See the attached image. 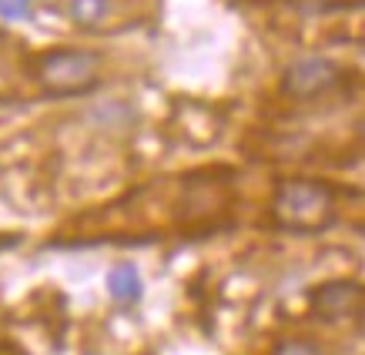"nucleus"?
Here are the masks:
<instances>
[{"label": "nucleus", "mask_w": 365, "mask_h": 355, "mask_svg": "<svg viewBox=\"0 0 365 355\" xmlns=\"http://www.w3.org/2000/svg\"><path fill=\"white\" fill-rule=\"evenodd\" d=\"M27 11H31V0H0V17L17 21V17H27Z\"/></svg>", "instance_id": "obj_9"}, {"label": "nucleus", "mask_w": 365, "mask_h": 355, "mask_svg": "<svg viewBox=\"0 0 365 355\" xmlns=\"http://www.w3.org/2000/svg\"><path fill=\"white\" fill-rule=\"evenodd\" d=\"M0 355H24L17 345H11V342H0Z\"/></svg>", "instance_id": "obj_10"}, {"label": "nucleus", "mask_w": 365, "mask_h": 355, "mask_svg": "<svg viewBox=\"0 0 365 355\" xmlns=\"http://www.w3.org/2000/svg\"><path fill=\"white\" fill-rule=\"evenodd\" d=\"M345 67L335 64L332 57H302L285 67L282 74V94L292 101H319L345 84Z\"/></svg>", "instance_id": "obj_3"}, {"label": "nucleus", "mask_w": 365, "mask_h": 355, "mask_svg": "<svg viewBox=\"0 0 365 355\" xmlns=\"http://www.w3.org/2000/svg\"><path fill=\"white\" fill-rule=\"evenodd\" d=\"M295 14H305V17H325V14H345L355 11L362 0H285Z\"/></svg>", "instance_id": "obj_7"}, {"label": "nucleus", "mask_w": 365, "mask_h": 355, "mask_svg": "<svg viewBox=\"0 0 365 355\" xmlns=\"http://www.w3.org/2000/svg\"><path fill=\"white\" fill-rule=\"evenodd\" d=\"M309 302L319 322H359L365 312V289L352 278H335L319 285Z\"/></svg>", "instance_id": "obj_4"}, {"label": "nucleus", "mask_w": 365, "mask_h": 355, "mask_svg": "<svg viewBox=\"0 0 365 355\" xmlns=\"http://www.w3.org/2000/svg\"><path fill=\"white\" fill-rule=\"evenodd\" d=\"M108 292H111V299H118V302H138L141 299V275H138V268H134L131 262L114 265L111 275H108Z\"/></svg>", "instance_id": "obj_6"}, {"label": "nucleus", "mask_w": 365, "mask_h": 355, "mask_svg": "<svg viewBox=\"0 0 365 355\" xmlns=\"http://www.w3.org/2000/svg\"><path fill=\"white\" fill-rule=\"evenodd\" d=\"M272 355H325L315 342H305V339H285V342L275 345Z\"/></svg>", "instance_id": "obj_8"}, {"label": "nucleus", "mask_w": 365, "mask_h": 355, "mask_svg": "<svg viewBox=\"0 0 365 355\" xmlns=\"http://www.w3.org/2000/svg\"><path fill=\"white\" fill-rule=\"evenodd\" d=\"M34 84L51 98H81L101 84V57L88 47H51L27 61Z\"/></svg>", "instance_id": "obj_2"}, {"label": "nucleus", "mask_w": 365, "mask_h": 355, "mask_svg": "<svg viewBox=\"0 0 365 355\" xmlns=\"http://www.w3.org/2000/svg\"><path fill=\"white\" fill-rule=\"evenodd\" d=\"M349 188L325 178L288 175L278 178L268 201V218L278 232L288 235H322L342 218V198Z\"/></svg>", "instance_id": "obj_1"}, {"label": "nucleus", "mask_w": 365, "mask_h": 355, "mask_svg": "<svg viewBox=\"0 0 365 355\" xmlns=\"http://www.w3.org/2000/svg\"><path fill=\"white\" fill-rule=\"evenodd\" d=\"M114 14H118V0H67V17L81 31H114L118 27Z\"/></svg>", "instance_id": "obj_5"}]
</instances>
